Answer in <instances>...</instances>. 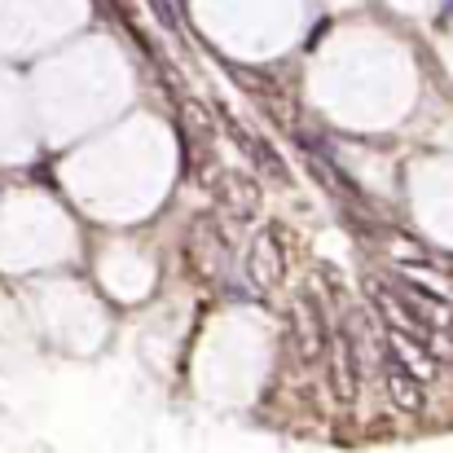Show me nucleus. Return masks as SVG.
Returning a JSON list of instances; mask_svg holds the SVG:
<instances>
[{
    "label": "nucleus",
    "mask_w": 453,
    "mask_h": 453,
    "mask_svg": "<svg viewBox=\"0 0 453 453\" xmlns=\"http://www.w3.org/2000/svg\"><path fill=\"white\" fill-rule=\"evenodd\" d=\"M326 352H330V379H334V396L343 405L357 401V374H361V361H357V339L348 326H330V339H326Z\"/></svg>",
    "instance_id": "1"
},
{
    "label": "nucleus",
    "mask_w": 453,
    "mask_h": 453,
    "mask_svg": "<svg viewBox=\"0 0 453 453\" xmlns=\"http://www.w3.org/2000/svg\"><path fill=\"white\" fill-rule=\"evenodd\" d=\"M291 321H296V343H300V357L303 361H321V352H326V339H330V326H321V317H317V303L308 300H296L291 308Z\"/></svg>",
    "instance_id": "2"
},
{
    "label": "nucleus",
    "mask_w": 453,
    "mask_h": 453,
    "mask_svg": "<svg viewBox=\"0 0 453 453\" xmlns=\"http://www.w3.org/2000/svg\"><path fill=\"white\" fill-rule=\"evenodd\" d=\"M383 383H388V392H392V401L401 410H423V383L392 352H383Z\"/></svg>",
    "instance_id": "3"
}]
</instances>
